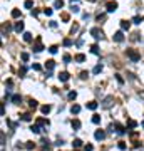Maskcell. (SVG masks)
<instances>
[{
	"label": "cell",
	"mask_w": 144,
	"mask_h": 151,
	"mask_svg": "<svg viewBox=\"0 0 144 151\" xmlns=\"http://www.w3.org/2000/svg\"><path fill=\"white\" fill-rule=\"evenodd\" d=\"M126 56H127L132 62H139L141 60V54L136 51V49H127V51H126Z\"/></svg>",
	"instance_id": "6da1fadb"
},
{
	"label": "cell",
	"mask_w": 144,
	"mask_h": 151,
	"mask_svg": "<svg viewBox=\"0 0 144 151\" xmlns=\"http://www.w3.org/2000/svg\"><path fill=\"white\" fill-rule=\"evenodd\" d=\"M109 131H111V133L116 131L117 134H126V128H122L119 123H112V124H111V128H109Z\"/></svg>",
	"instance_id": "7a4b0ae2"
},
{
	"label": "cell",
	"mask_w": 144,
	"mask_h": 151,
	"mask_svg": "<svg viewBox=\"0 0 144 151\" xmlns=\"http://www.w3.org/2000/svg\"><path fill=\"white\" fill-rule=\"evenodd\" d=\"M112 104H114V96H107V97H104V101L100 103V107L109 109V107H112Z\"/></svg>",
	"instance_id": "3957f363"
},
{
	"label": "cell",
	"mask_w": 144,
	"mask_h": 151,
	"mask_svg": "<svg viewBox=\"0 0 144 151\" xmlns=\"http://www.w3.org/2000/svg\"><path fill=\"white\" fill-rule=\"evenodd\" d=\"M91 35L94 37L96 40H99V39H102V30L97 29V27H94V29H91Z\"/></svg>",
	"instance_id": "277c9868"
},
{
	"label": "cell",
	"mask_w": 144,
	"mask_h": 151,
	"mask_svg": "<svg viewBox=\"0 0 144 151\" xmlns=\"http://www.w3.org/2000/svg\"><path fill=\"white\" fill-rule=\"evenodd\" d=\"M112 39L116 40V42H122L124 40V34H122V30H117L114 35H112Z\"/></svg>",
	"instance_id": "5b68a950"
},
{
	"label": "cell",
	"mask_w": 144,
	"mask_h": 151,
	"mask_svg": "<svg viewBox=\"0 0 144 151\" xmlns=\"http://www.w3.org/2000/svg\"><path fill=\"white\" fill-rule=\"evenodd\" d=\"M94 138H96V139H97V141H102V139H104V138H106V133H104V131H102V129H97V131H96V133H94Z\"/></svg>",
	"instance_id": "8992f818"
},
{
	"label": "cell",
	"mask_w": 144,
	"mask_h": 151,
	"mask_svg": "<svg viewBox=\"0 0 144 151\" xmlns=\"http://www.w3.org/2000/svg\"><path fill=\"white\" fill-rule=\"evenodd\" d=\"M42 49H44V45H42V39H40V37H37V42H35V45H34V51H35V52H40Z\"/></svg>",
	"instance_id": "52a82bcc"
},
{
	"label": "cell",
	"mask_w": 144,
	"mask_h": 151,
	"mask_svg": "<svg viewBox=\"0 0 144 151\" xmlns=\"http://www.w3.org/2000/svg\"><path fill=\"white\" fill-rule=\"evenodd\" d=\"M117 7H119L117 2H109V4H107V12H116Z\"/></svg>",
	"instance_id": "ba28073f"
},
{
	"label": "cell",
	"mask_w": 144,
	"mask_h": 151,
	"mask_svg": "<svg viewBox=\"0 0 144 151\" xmlns=\"http://www.w3.org/2000/svg\"><path fill=\"white\" fill-rule=\"evenodd\" d=\"M10 29H12V25L7 24V22H4V24H2V35H7Z\"/></svg>",
	"instance_id": "9c48e42d"
},
{
	"label": "cell",
	"mask_w": 144,
	"mask_h": 151,
	"mask_svg": "<svg viewBox=\"0 0 144 151\" xmlns=\"http://www.w3.org/2000/svg\"><path fill=\"white\" fill-rule=\"evenodd\" d=\"M55 67V60H47V62H45V69H47V71H52V69Z\"/></svg>",
	"instance_id": "30bf717a"
},
{
	"label": "cell",
	"mask_w": 144,
	"mask_h": 151,
	"mask_svg": "<svg viewBox=\"0 0 144 151\" xmlns=\"http://www.w3.org/2000/svg\"><path fill=\"white\" fill-rule=\"evenodd\" d=\"M129 27H131V22H127V20H121V29H122V30H129Z\"/></svg>",
	"instance_id": "8fae6325"
},
{
	"label": "cell",
	"mask_w": 144,
	"mask_h": 151,
	"mask_svg": "<svg viewBox=\"0 0 144 151\" xmlns=\"http://www.w3.org/2000/svg\"><path fill=\"white\" fill-rule=\"evenodd\" d=\"M12 103L13 104H20V103H22V96H20V94H13L12 96Z\"/></svg>",
	"instance_id": "7c38bea8"
},
{
	"label": "cell",
	"mask_w": 144,
	"mask_h": 151,
	"mask_svg": "<svg viewBox=\"0 0 144 151\" xmlns=\"http://www.w3.org/2000/svg\"><path fill=\"white\" fill-rule=\"evenodd\" d=\"M50 109H52V106H50V104H44V106L40 107V111L44 112V114H49V112H50Z\"/></svg>",
	"instance_id": "4fadbf2b"
},
{
	"label": "cell",
	"mask_w": 144,
	"mask_h": 151,
	"mask_svg": "<svg viewBox=\"0 0 144 151\" xmlns=\"http://www.w3.org/2000/svg\"><path fill=\"white\" fill-rule=\"evenodd\" d=\"M97 106H99V104H97L96 101H91V103H87V109H91V111H96Z\"/></svg>",
	"instance_id": "5bb4252c"
},
{
	"label": "cell",
	"mask_w": 144,
	"mask_h": 151,
	"mask_svg": "<svg viewBox=\"0 0 144 151\" xmlns=\"http://www.w3.org/2000/svg\"><path fill=\"white\" fill-rule=\"evenodd\" d=\"M15 32H17V34L24 32V22H17V24H15Z\"/></svg>",
	"instance_id": "9a60e30c"
},
{
	"label": "cell",
	"mask_w": 144,
	"mask_h": 151,
	"mask_svg": "<svg viewBox=\"0 0 144 151\" xmlns=\"http://www.w3.org/2000/svg\"><path fill=\"white\" fill-rule=\"evenodd\" d=\"M91 52H92V54H96V56H99V54H100L99 45H97V44H92V45H91Z\"/></svg>",
	"instance_id": "2e32d148"
},
{
	"label": "cell",
	"mask_w": 144,
	"mask_h": 151,
	"mask_svg": "<svg viewBox=\"0 0 144 151\" xmlns=\"http://www.w3.org/2000/svg\"><path fill=\"white\" fill-rule=\"evenodd\" d=\"M37 124H39V126H49V119H44V118H39V119H37Z\"/></svg>",
	"instance_id": "e0dca14e"
},
{
	"label": "cell",
	"mask_w": 144,
	"mask_h": 151,
	"mask_svg": "<svg viewBox=\"0 0 144 151\" xmlns=\"http://www.w3.org/2000/svg\"><path fill=\"white\" fill-rule=\"evenodd\" d=\"M22 121H25V123H30V121H32V116H30V112H24V114H22Z\"/></svg>",
	"instance_id": "ac0fdd59"
},
{
	"label": "cell",
	"mask_w": 144,
	"mask_h": 151,
	"mask_svg": "<svg viewBox=\"0 0 144 151\" xmlns=\"http://www.w3.org/2000/svg\"><path fill=\"white\" fill-rule=\"evenodd\" d=\"M59 79L62 81V82H67V81H69V74H67V72H60V74H59Z\"/></svg>",
	"instance_id": "d6986e66"
},
{
	"label": "cell",
	"mask_w": 144,
	"mask_h": 151,
	"mask_svg": "<svg viewBox=\"0 0 144 151\" xmlns=\"http://www.w3.org/2000/svg\"><path fill=\"white\" fill-rule=\"evenodd\" d=\"M79 128H80V121H79V119H72V129H74V131H77Z\"/></svg>",
	"instance_id": "ffe728a7"
},
{
	"label": "cell",
	"mask_w": 144,
	"mask_h": 151,
	"mask_svg": "<svg viewBox=\"0 0 144 151\" xmlns=\"http://www.w3.org/2000/svg\"><path fill=\"white\" fill-rule=\"evenodd\" d=\"M70 112H72V114H79V112H80V106H77V104H74V106L70 107Z\"/></svg>",
	"instance_id": "44dd1931"
},
{
	"label": "cell",
	"mask_w": 144,
	"mask_h": 151,
	"mask_svg": "<svg viewBox=\"0 0 144 151\" xmlns=\"http://www.w3.org/2000/svg\"><path fill=\"white\" fill-rule=\"evenodd\" d=\"M54 7H55V8H59V10H60V8L64 7V0H55V2H54Z\"/></svg>",
	"instance_id": "7402d4cb"
},
{
	"label": "cell",
	"mask_w": 144,
	"mask_h": 151,
	"mask_svg": "<svg viewBox=\"0 0 144 151\" xmlns=\"http://www.w3.org/2000/svg\"><path fill=\"white\" fill-rule=\"evenodd\" d=\"M32 39H34V37H32L30 32H25V34H24V40H25V42H32Z\"/></svg>",
	"instance_id": "603a6c76"
},
{
	"label": "cell",
	"mask_w": 144,
	"mask_h": 151,
	"mask_svg": "<svg viewBox=\"0 0 144 151\" xmlns=\"http://www.w3.org/2000/svg\"><path fill=\"white\" fill-rule=\"evenodd\" d=\"M72 146H74V148H80V146H82V139L76 138V139H74V143H72Z\"/></svg>",
	"instance_id": "cb8c5ba5"
},
{
	"label": "cell",
	"mask_w": 144,
	"mask_h": 151,
	"mask_svg": "<svg viewBox=\"0 0 144 151\" xmlns=\"http://www.w3.org/2000/svg\"><path fill=\"white\" fill-rule=\"evenodd\" d=\"M30 131L35 133V134H39V133H40V126H39V124H34V126H30Z\"/></svg>",
	"instance_id": "d4e9b609"
},
{
	"label": "cell",
	"mask_w": 144,
	"mask_h": 151,
	"mask_svg": "<svg viewBox=\"0 0 144 151\" xmlns=\"http://www.w3.org/2000/svg\"><path fill=\"white\" fill-rule=\"evenodd\" d=\"M84 60H85L84 54H77V56H76V62H84Z\"/></svg>",
	"instance_id": "484cf974"
},
{
	"label": "cell",
	"mask_w": 144,
	"mask_h": 151,
	"mask_svg": "<svg viewBox=\"0 0 144 151\" xmlns=\"http://www.w3.org/2000/svg\"><path fill=\"white\" fill-rule=\"evenodd\" d=\"M100 71H102V64H97L96 67L92 69V72H94V74H99V72H100Z\"/></svg>",
	"instance_id": "4316f807"
},
{
	"label": "cell",
	"mask_w": 144,
	"mask_h": 151,
	"mask_svg": "<svg viewBox=\"0 0 144 151\" xmlns=\"http://www.w3.org/2000/svg\"><path fill=\"white\" fill-rule=\"evenodd\" d=\"M28 106L32 107V109H35V107L39 106V104H37V101H35V99H28Z\"/></svg>",
	"instance_id": "83f0119b"
},
{
	"label": "cell",
	"mask_w": 144,
	"mask_h": 151,
	"mask_svg": "<svg viewBox=\"0 0 144 151\" xmlns=\"http://www.w3.org/2000/svg\"><path fill=\"white\" fill-rule=\"evenodd\" d=\"M92 123H94V124H99L100 123V116L94 114V116H92Z\"/></svg>",
	"instance_id": "f1b7e54d"
},
{
	"label": "cell",
	"mask_w": 144,
	"mask_h": 151,
	"mask_svg": "<svg viewBox=\"0 0 144 151\" xmlns=\"http://www.w3.org/2000/svg\"><path fill=\"white\" fill-rule=\"evenodd\" d=\"M12 17H13V19L20 17V10H19V8H13V10H12Z\"/></svg>",
	"instance_id": "f546056e"
},
{
	"label": "cell",
	"mask_w": 144,
	"mask_h": 151,
	"mask_svg": "<svg viewBox=\"0 0 144 151\" xmlns=\"http://www.w3.org/2000/svg\"><path fill=\"white\" fill-rule=\"evenodd\" d=\"M136 126H137V123L134 119H129L127 121V128H136Z\"/></svg>",
	"instance_id": "4dcf8cb0"
},
{
	"label": "cell",
	"mask_w": 144,
	"mask_h": 151,
	"mask_svg": "<svg viewBox=\"0 0 144 151\" xmlns=\"http://www.w3.org/2000/svg\"><path fill=\"white\" fill-rule=\"evenodd\" d=\"M76 97H77V92L76 91H70V92H69V99H70V101H74Z\"/></svg>",
	"instance_id": "1f68e13d"
},
{
	"label": "cell",
	"mask_w": 144,
	"mask_h": 151,
	"mask_svg": "<svg viewBox=\"0 0 144 151\" xmlns=\"http://www.w3.org/2000/svg\"><path fill=\"white\" fill-rule=\"evenodd\" d=\"M57 45H50V47H49V52H50V54H57Z\"/></svg>",
	"instance_id": "d6a6232c"
},
{
	"label": "cell",
	"mask_w": 144,
	"mask_h": 151,
	"mask_svg": "<svg viewBox=\"0 0 144 151\" xmlns=\"http://www.w3.org/2000/svg\"><path fill=\"white\" fill-rule=\"evenodd\" d=\"M142 20H144V19H141L139 15H136V17H134V19H132V22H134V24H141Z\"/></svg>",
	"instance_id": "836d02e7"
},
{
	"label": "cell",
	"mask_w": 144,
	"mask_h": 151,
	"mask_svg": "<svg viewBox=\"0 0 144 151\" xmlns=\"http://www.w3.org/2000/svg\"><path fill=\"white\" fill-rule=\"evenodd\" d=\"M20 57H22V60H24V62H27V60H28V54H27V52H22V54H20Z\"/></svg>",
	"instance_id": "e575fe53"
},
{
	"label": "cell",
	"mask_w": 144,
	"mask_h": 151,
	"mask_svg": "<svg viewBox=\"0 0 144 151\" xmlns=\"http://www.w3.org/2000/svg\"><path fill=\"white\" fill-rule=\"evenodd\" d=\"M25 148H27V149H34V148H35V144H34L32 141H27V144H25Z\"/></svg>",
	"instance_id": "d590c367"
},
{
	"label": "cell",
	"mask_w": 144,
	"mask_h": 151,
	"mask_svg": "<svg viewBox=\"0 0 144 151\" xmlns=\"http://www.w3.org/2000/svg\"><path fill=\"white\" fill-rule=\"evenodd\" d=\"M117 148H119L121 151H124V149H126V143H124V141H119V144H117Z\"/></svg>",
	"instance_id": "8d00e7d4"
},
{
	"label": "cell",
	"mask_w": 144,
	"mask_h": 151,
	"mask_svg": "<svg viewBox=\"0 0 144 151\" xmlns=\"http://www.w3.org/2000/svg\"><path fill=\"white\" fill-rule=\"evenodd\" d=\"M60 19H62V20H64V22H69V14H60Z\"/></svg>",
	"instance_id": "74e56055"
},
{
	"label": "cell",
	"mask_w": 144,
	"mask_h": 151,
	"mask_svg": "<svg viewBox=\"0 0 144 151\" xmlns=\"http://www.w3.org/2000/svg\"><path fill=\"white\" fill-rule=\"evenodd\" d=\"M44 14L47 17H52V8H44Z\"/></svg>",
	"instance_id": "f35d334b"
},
{
	"label": "cell",
	"mask_w": 144,
	"mask_h": 151,
	"mask_svg": "<svg viewBox=\"0 0 144 151\" xmlns=\"http://www.w3.org/2000/svg\"><path fill=\"white\" fill-rule=\"evenodd\" d=\"M64 45H65V47H70V45H72V40L70 39H64Z\"/></svg>",
	"instance_id": "ab89813d"
},
{
	"label": "cell",
	"mask_w": 144,
	"mask_h": 151,
	"mask_svg": "<svg viewBox=\"0 0 144 151\" xmlns=\"http://www.w3.org/2000/svg\"><path fill=\"white\" fill-rule=\"evenodd\" d=\"M32 0H25V8H32Z\"/></svg>",
	"instance_id": "60d3db41"
},
{
	"label": "cell",
	"mask_w": 144,
	"mask_h": 151,
	"mask_svg": "<svg viewBox=\"0 0 144 151\" xmlns=\"http://www.w3.org/2000/svg\"><path fill=\"white\" fill-rule=\"evenodd\" d=\"M87 77H89V72H85V71L80 72V79H87Z\"/></svg>",
	"instance_id": "b9f144b4"
},
{
	"label": "cell",
	"mask_w": 144,
	"mask_h": 151,
	"mask_svg": "<svg viewBox=\"0 0 144 151\" xmlns=\"http://www.w3.org/2000/svg\"><path fill=\"white\" fill-rule=\"evenodd\" d=\"M131 40H139V32H134L131 37Z\"/></svg>",
	"instance_id": "7bdbcfd3"
},
{
	"label": "cell",
	"mask_w": 144,
	"mask_h": 151,
	"mask_svg": "<svg viewBox=\"0 0 144 151\" xmlns=\"http://www.w3.org/2000/svg\"><path fill=\"white\" fill-rule=\"evenodd\" d=\"M77 30H79V24H74V25H72V29H70V32L74 34V32H77Z\"/></svg>",
	"instance_id": "ee69618b"
},
{
	"label": "cell",
	"mask_w": 144,
	"mask_h": 151,
	"mask_svg": "<svg viewBox=\"0 0 144 151\" xmlns=\"http://www.w3.org/2000/svg\"><path fill=\"white\" fill-rule=\"evenodd\" d=\"M79 10H80V8L77 7V5H74V4H72V12H74V14H79Z\"/></svg>",
	"instance_id": "f6af8a7d"
},
{
	"label": "cell",
	"mask_w": 144,
	"mask_h": 151,
	"mask_svg": "<svg viewBox=\"0 0 144 151\" xmlns=\"http://www.w3.org/2000/svg\"><path fill=\"white\" fill-rule=\"evenodd\" d=\"M116 79H117V82H119V84H124V79H122L119 74H116Z\"/></svg>",
	"instance_id": "bcb514c9"
},
{
	"label": "cell",
	"mask_w": 144,
	"mask_h": 151,
	"mask_svg": "<svg viewBox=\"0 0 144 151\" xmlns=\"http://www.w3.org/2000/svg\"><path fill=\"white\" fill-rule=\"evenodd\" d=\"M70 59H72V57L69 56V54H65V56H64V62H65V64H67V62H70Z\"/></svg>",
	"instance_id": "7dc6e473"
},
{
	"label": "cell",
	"mask_w": 144,
	"mask_h": 151,
	"mask_svg": "<svg viewBox=\"0 0 144 151\" xmlns=\"http://www.w3.org/2000/svg\"><path fill=\"white\" fill-rule=\"evenodd\" d=\"M32 69H34V71H40V69H42V67H40L39 64H34V66H32Z\"/></svg>",
	"instance_id": "c3c4849f"
},
{
	"label": "cell",
	"mask_w": 144,
	"mask_h": 151,
	"mask_svg": "<svg viewBox=\"0 0 144 151\" xmlns=\"http://www.w3.org/2000/svg\"><path fill=\"white\" fill-rule=\"evenodd\" d=\"M54 144H55V146H62V144H64V141H62V139H59V141H55Z\"/></svg>",
	"instance_id": "681fc988"
},
{
	"label": "cell",
	"mask_w": 144,
	"mask_h": 151,
	"mask_svg": "<svg viewBox=\"0 0 144 151\" xmlns=\"http://www.w3.org/2000/svg\"><path fill=\"white\" fill-rule=\"evenodd\" d=\"M106 19V15H104V14H100V15H97V20H99V22H100V20H104Z\"/></svg>",
	"instance_id": "f907efd6"
},
{
	"label": "cell",
	"mask_w": 144,
	"mask_h": 151,
	"mask_svg": "<svg viewBox=\"0 0 144 151\" xmlns=\"http://www.w3.org/2000/svg\"><path fill=\"white\" fill-rule=\"evenodd\" d=\"M94 148H92V144H85V151H92Z\"/></svg>",
	"instance_id": "816d5d0a"
},
{
	"label": "cell",
	"mask_w": 144,
	"mask_h": 151,
	"mask_svg": "<svg viewBox=\"0 0 144 151\" xmlns=\"http://www.w3.org/2000/svg\"><path fill=\"white\" fill-rule=\"evenodd\" d=\"M137 96H139L141 99H142V101H144V91H139V92H137Z\"/></svg>",
	"instance_id": "f5cc1de1"
},
{
	"label": "cell",
	"mask_w": 144,
	"mask_h": 151,
	"mask_svg": "<svg viewBox=\"0 0 144 151\" xmlns=\"http://www.w3.org/2000/svg\"><path fill=\"white\" fill-rule=\"evenodd\" d=\"M0 112H2V116H5V106L2 104V109H0Z\"/></svg>",
	"instance_id": "db71d44e"
},
{
	"label": "cell",
	"mask_w": 144,
	"mask_h": 151,
	"mask_svg": "<svg viewBox=\"0 0 144 151\" xmlns=\"http://www.w3.org/2000/svg\"><path fill=\"white\" fill-rule=\"evenodd\" d=\"M50 27L55 29V27H57V22H54V20H52V22H50Z\"/></svg>",
	"instance_id": "11a10c76"
},
{
	"label": "cell",
	"mask_w": 144,
	"mask_h": 151,
	"mask_svg": "<svg viewBox=\"0 0 144 151\" xmlns=\"http://www.w3.org/2000/svg\"><path fill=\"white\" fill-rule=\"evenodd\" d=\"M74 2H77V0H72V4H74Z\"/></svg>",
	"instance_id": "9f6ffc18"
},
{
	"label": "cell",
	"mask_w": 144,
	"mask_h": 151,
	"mask_svg": "<svg viewBox=\"0 0 144 151\" xmlns=\"http://www.w3.org/2000/svg\"><path fill=\"white\" fill-rule=\"evenodd\" d=\"M91 2H97V0H91Z\"/></svg>",
	"instance_id": "6f0895ef"
},
{
	"label": "cell",
	"mask_w": 144,
	"mask_h": 151,
	"mask_svg": "<svg viewBox=\"0 0 144 151\" xmlns=\"http://www.w3.org/2000/svg\"><path fill=\"white\" fill-rule=\"evenodd\" d=\"M142 128H144V121H142Z\"/></svg>",
	"instance_id": "680465c9"
}]
</instances>
